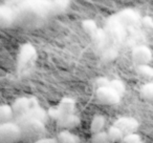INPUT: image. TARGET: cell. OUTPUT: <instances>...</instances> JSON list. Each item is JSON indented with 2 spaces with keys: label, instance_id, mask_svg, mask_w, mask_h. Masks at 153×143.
<instances>
[{
  "label": "cell",
  "instance_id": "9c48e42d",
  "mask_svg": "<svg viewBox=\"0 0 153 143\" xmlns=\"http://www.w3.org/2000/svg\"><path fill=\"white\" fill-rule=\"evenodd\" d=\"M132 60L136 66L148 65L152 60V52L147 45H137L132 49Z\"/></svg>",
  "mask_w": 153,
  "mask_h": 143
},
{
  "label": "cell",
  "instance_id": "ba28073f",
  "mask_svg": "<svg viewBox=\"0 0 153 143\" xmlns=\"http://www.w3.org/2000/svg\"><path fill=\"white\" fill-rule=\"evenodd\" d=\"M96 95L98 100L104 105H115L121 101V96L109 86L98 88Z\"/></svg>",
  "mask_w": 153,
  "mask_h": 143
},
{
  "label": "cell",
  "instance_id": "5bb4252c",
  "mask_svg": "<svg viewBox=\"0 0 153 143\" xmlns=\"http://www.w3.org/2000/svg\"><path fill=\"white\" fill-rule=\"evenodd\" d=\"M105 117L103 115H96L91 120V123H90V130H91L92 134H97V133H100L102 130H104L105 126Z\"/></svg>",
  "mask_w": 153,
  "mask_h": 143
},
{
  "label": "cell",
  "instance_id": "3957f363",
  "mask_svg": "<svg viewBox=\"0 0 153 143\" xmlns=\"http://www.w3.org/2000/svg\"><path fill=\"white\" fill-rule=\"evenodd\" d=\"M21 133V140L23 142H35L44 138L46 134L45 122L38 119H25L17 122Z\"/></svg>",
  "mask_w": 153,
  "mask_h": 143
},
{
  "label": "cell",
  "instance_id": "7a4b0ae2",
  "mask_svg": "<svg viewBox=\"0 0 153 143\" xmlns=\"http://www.w3.org/2000/svg\"><path fill=\"white\" fill-rule=\"evenodd\" d=\"M138 20L140 16L135 11L126 9L111 16L104 28H98L91 38L103 60L111 61L117 57L128 32L137 24Z\"/></svg>",
  "mask_w": 153,
  "mask_h": 143
},
{
  "label": "cell",
  "instance_id": "5b68a950",
  "mask_svg": "<svg viewBox=\"0 0 153 143\" xmlns=\"http://www.w3.org/2000/svg\"><path fill=\"white\" fill-rule=\"evenodd\" d=\"M38 102L35 98L30 97H20L17 98L14 103L11 105L12 111H13V116L15 118V122L21 119L22 117L26 115L28 112H30L33 109L38 106Z\"/></svg>",
  "mask_w": 153,
  "mask_h": 143
},
{
  "label": "cell",
  "instance_id": "7402d4cb",
  "mask_svg": "<svg viewBox=\"0 0 153 143\" xmlns=\"http://www.w3.org/2000/svg\"><path fill=\"white\" fill-rule=\"evenodd\" d=\"M33 143H57V141H56V138H45L44 137V138L35 141Z\"/></svg>",
  "mask_w": 153,
  "mask_h": 143
},
{
  "label": "cell",
  "instance_id": "30bf717a",
  "mask_svg": "<svg viewBox=\"0 0 153 143\" xmlns=\"http://www.w3.org/2000/svg\"><path fill=\"white\" fill-rule=\"evenodd\" d=\"M113 126L117 127L122 132V134L125 136L128 134L136 133L138 128V122L136 119L131 117H121L117 120H115Z\"/></svg>",
  "mask_w": 153,
  "mask_h": 143
},
{
  "label": "cell",
  "instance_id": "7c38bea8",
  "mask_svg": "<svg viewBox=\"0 0 153 143\" xmlns=\"http://www.w3.org/2000/svg\"><path fill=\"white\" fill-rule=\"evenodd\" d=\"M56 141L57 143H81L79 137L66 130H62L58 134Z\"/></svg>",
  "mask_w": 153,
  "mask_h": 143
},
{
  "label": "cell",
  "instance_id": "d6986e66",
  "mask_svg": "<svg viewBox=\"0 0 153 143\" xmlns=\"http://www.w3.org/2000/svg\"><path fill=\"white\" fill-rule=\"evenodd\" d=\"M140 95L143 98L147 99V100H152L153 98V83L152 82H148V83L144 84L140 88Z\"/></svg>",
  "mask_w": 153,
  "mask_h": 143
},
{
  "label": "cell",
  "instance_id": "2e32d148",
  "mask_svg": "<svg viewBox=\"0 0 153 143\" xmlns=\"http://www.w3.org/2000/svg\"><path fill=\"white\" fill-rule=\"evenodd\" d=\"M106 134H107V136H108V139L111 143L120 142V141H122V139H123V137H124V135L122 134L121 130L113 125L108 128Z\"/></svg>",
  "mask_w": 153,
  "mask_h": 143
},
{
  "label": "cell",
  "instance_id": "8fae6325",
  "mask_svg": "<svg viewBox=\"0 0 153 143\" xmlns=\"http://www.w3.org/2000/svg\"><path fill=\"white\" fill-rule=\"evenodd\" d=\"M56 122H57V124L60 127L66 128V130H70V128L76 127V126L80 124L81 120H80L79 116L72 114V115H68V116H65V117L60 118V119L57 120Z\"/></svg>",
  "mask_w": 153,
  "mask_h": 143
},
{
  "label": "cell",
  "instance_id": "52a82bcc",
  "mask_svg": "<svg viewBox=\"0 0 153 143\" xmlns=\"http://www.w3.org/2000/svg\"><path fill=\"white\" fill-rule=\"evenodd\" d=\"M20 140L21 133L16 122L11 121L0 125V143H17Z\"/></svg>",
  "mask_w": 153,
  "mask_h": 143
},
{
  "label": "cell",
  "instance_id": "ac0fdd59",
  "mask_svg": "<svg viewBox=\"0 0 153 143\" xmlns=\"http://www.w3.org/2000/svg\"><path fill=\"white\" fill-rule=\"evenodd\" d=\"M137 73L140 76H142L145 79H151L153 77V68L150 65H140L136 66Z\"/></svg>",
  "mask_w": 153,
  "mask_h": 143
},
{
  "label": "cell",
  "instance_id": "8992f818",
  "mask_svg": "<svg viewBox=\"0 0 153 143\" xmlns=\"http://www.w3.org/2000/svg\"><path fill=\"white\" fill-rule=\"evenodd\" d=\"M74 109H76V101L72 98L65 97L58 103L57 106L51 107L49 109L48 113H47V116H49L55 121H57L62 117L74 114Z\"/></svg>",
  "mask_w": 153,
  "mask_h": 143
},
{
  "label": "cell",
  "instance_id": "4fadbf2b",
  "mask_svg": "<svg viewBox=\"0 0 153 143\" xmlns=\"http://www.w3.org/2000/svg\"><path fill=\"white\" fill-rule=\"evenodd\" d=\"M13 111L11 105L1 104L0 105V125L4 123H9L13 120Z\"/></svg>",
  "mask_w": 153,
  "mask_h": 143
},
{
  "label": "cell",
  "instance_id": "44dd1931",
  "mask_svg": "<svg viewBox=\"0 0 153 143\" xmlns=\"http://www.w3.org/2000/svg\"><path fill=\"white\" fill-rule=\"evenodd\" d=\"M122 141H123V143H144L140 136L136 134V133L125 135L123 137V139H122Z\"/></svg>",
  "mask_w": 153,
  "mask_h": 143
},
{
  "label": "cell",
  "instance_id": "e0dca14e",
  "mask_svg": "<svg viewBox=\"0 0 153 143\" xmlns=\"http://www.w3.org/2000/svg\"><path fill=\"white\" fill-rule=\"evenodd\" d=\"M82 28H83V30L85 31L90 37L94 36L99 28L96 23V21H94V20H91V19L84 20V21L82 22Z\"/></svg>",
  "mask_w": 153,
  "mask_h": 143
},
{
  "label": "cell",
  "instance_id": "277c9868",
  "mask_svg": "<svg viewBox=\"0 0 153 143\" xmlns=\"http://www.w3.org/2000/svg\"><path fill=\"white\" fill-rule=\"evenodd\" d=\"M37 60V51L30 43H25L20 47L17 58V72L19 75L26 74L34 67Z\"/></svg>",
  "mask_w": 153,
  "mask_h": 143
},
{
  "label": "cell",
  "instance_id": "9a60e30c",
  "mask_svg": "<svg viewBox=\"0 0 153 143\" xmlns=\"http://www.w3.org/2000/svg\"><path fill=\"white\" fill-rule=\"evenodd\" d=\"M104 86H109V88H111L113 91H115V92H117L121 97H122V95L125 93V84H124V82L122 81V80H119V79H112V80L106 79Z\"/></svg>",
  "mask_w": 153,
  "mask_h": 143
},
{
  "label": "cell",
  "instance_id": "ffe728a7",
  "mask_svg": "<svg viewBox=\"0 0 153 143\" xmlns=\"http://www.w3.org/2000/svg\"><path fill=\"white\" fill-rule=\"evenodd\" d=\"M91 143H111V142L109 141L106 132L102 130V132L97 133V134H92Z\"/></svg>",
  "mask_w": 153,
  "mask_h": 143
},
{
  "label": "cell",
  "instance_id": "6da1fadb",
  "mask_svg": "<svg viewBox=\"0 0 153 143\" xmlns=\"http://www.w3.org/2000/svg\"><path fill=\"white\" fill-rule=\"evenodd\" d=\"M66 0L11 1L0 5V28H35L44 24L53 16L68 9Z\"/></svg>",
  "mask_w": 153,
  "mask_h": 143
}]
</instances>
